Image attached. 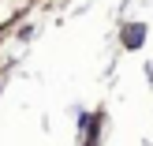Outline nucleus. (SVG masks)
I'll return each mask as SVG.
<instances>
[{
    "mask_svg": "<svg viewBox=\"0 0 153 146\" xmlns=\"http://www.w3.org/2000/svg\"><path fill=\"white\" fill-rule=\"evenodd\" d=\"M142 37H146V34H142V26H127L123 45H127V49H134V45H142Z\"/></svg>",
    "mask_w": 153,
    "mask_h": 146,
    "instance_id": "f257e3e1",
    "label": "nucleus"
}]
</instances>
